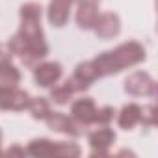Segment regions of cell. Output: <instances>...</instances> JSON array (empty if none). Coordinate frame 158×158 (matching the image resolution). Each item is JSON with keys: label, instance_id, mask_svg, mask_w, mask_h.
I'll return each instance as SVG.
<instances>
[{"label": "cell", "instance_id": "6da1fadb", "mask_svg": "<svg viewBox=\"0 0 158 158\" xmlns=\"http://www.w3.org/2000/svg\"><path fill=\"white\" fill-rule=\"evenodd\" d=\"M143 60H145V48H143L139 43L130 41V43L119 45L115 50L99 54V56L93 60V63H95L99 74L104 76V74L119 73L121 69L130 67V65H136V63H139V61H143Z\"/></svg>", "mask_w": 158, "mask_h": 158}, {"label": "cell", "instance_id": "7a4b0ae2", "mask_svg": "<svg viewBox=\"0 0 158 158\" xmlns=\"http://www.w3.org/2000/svg\"><path fill=\"white\" fill-rule=\"evenodd\" d=\"M30 97L17 86H0V108L2 110H24Z\"/></svg>", "mask_w": 158, "mask_h": 158}, {"label": "cell", "instance_id": "3957f363", "mask_svg": "<svg viewBox=\"0 0 158 158\" xmlns=\"http://www.w3.org/2000/svg\"><path fill=\"white\" fill-rule=\"evenodd\" d=\"M45 121H47L48 128H52L56 132H63V134H69V136H74V138L84 134L82 125H78L73 117H67L65 114H60V112H50Z\"/></svg>", "mask_w": 158, "mask_h": 158}, {"label": "cell", "instance_id": "277c9868", "mask_svg": "<svg viewBox=\"0 0 158 158\" xmlns=\"http://www.w3.org/2000/svg\"><path fill=\"white\" fill-rule=\"evenodd\" d=\"M99 76L101 74H99L95 63L93 61H84V63H80V65L76 67L74 74L69 78V82L74 88V91H84V89H88L91 86V82L97 80Z\"/></svg>", "mask_w": 158, "mask_h": 158}, {"label": "cell", "instance_id": "5b68a950", "mask_svg": "<svg viewBox=\"0 0 158 158\" xmlns=\"http://www.w3.org/2000/svg\"><path fill=\"white\" fill-rule=\"evenodd\" d=\"M125 89L130 95H151V97L156 95V84H154V80L147 73H139V71L134 73V74H130L127 78Z\"/></svg>", "mask_w": 158, "mask_h": 158}, {"label": "cell", "instance_id": "8992f818", "mask_svg": "<svg viewBox=\"0 0 158 158\" xmlns=\"http://www.w3.org/2000/svg\"><path fill=\"white\" fill-rule=\"evenodd\" d=\"M115 141V132L112 128H108L106 125L95 132L89 134V143L93 147V156H106L108 154V147Z\"/></svg>", "mask_w": 158, "mask_h": 158}, {"label": "cell", "instance_id": "52a82bcc", "mask_svg": "<svg viewBox=\"0 0 158 158\" xmlns=\"http://www.w3.org/2000/svg\"><path fill=\"white\" fill-rule=\"evenodd\" d=\"M95 102L89 99V97H84V99H78L73 108H71V114H73V119L82 125V127H88V125H93V117H95Z\"/></svg>", "mask_w": 158, "mask_h": 158}, {"label": "cell", "instance_id": "ba28073f", "mask_svg": "<svg viewBox=\"0 0 158 158\" xmlns=\"http://www.w3.org/2000/svg\"><path fill=\"white\" fill-rule=\"evenodd\" d=\"M60 76H61V65L60 63H41L34 69V78H35V82L37 86H43V88H48L52 84H56L60 80Z\"/></svg>", "mask_w": 158, "mask_h": 158}, {"label": "cell", "instance_id": "9c48e42d", "mask_svg": "<svg viewBox=\"0 0 158 158\" xmlns=\"http://www.w3.org/2000/svg\"><path fill=\"white\" fill-rule=\"evenodd\" d=\"M93 28H95V34L101 39H110V37H114V35L119 34V28H121L119 17L114 15V13H102V15L97 17Z\"/></svg>", "mask_w": 158, "mask_h": 158}, {"label": "cell", "instance_id": "30bf717a", "mask_svg": "<svg viewBox=\"0 0 158 158\" xmlns=\"http://www.w3.org/2000/svg\"><path fill=\"white\" fill-rule=\"evenodd\" d=\"M74 0H50L48 6V21L54 26H63L69 19V10Z\"/></svg>", "mask_w": 158, "mask_h": 158}, {"label": "cell", "instance_id": "8fae6325", "mask_svg": "<svg viewBox=\"0 0 158 158\" xmlns=\"http://www.w3.org/2000/svg\"><path fill=\"white\" fill-rule=\"evenodd\" d=\"M97 17H99V11H97V4L95 2H78L76 23H78L80 28H84V30L93 28Z\"/></svg>", "mask_w": 158, "mask_h": 158}, {"label": "cell", "instance_id": "7c38bea8", "mask_svg": "<svg viewBox=\"0 0 158 158\" xmlns=\"http://www.w3.org/2000/svg\"><path fill=\"white\" fill-rule=\"evenodd\" d=\"M139 115H141V108L138 104H127L119 114V127L127 130L132 128L136 123H139Z\"/></svg>", "mask_w": 158, "mask_h": 158}, {"label": "cell", "instance_id": "4fadbf2b", "mask_svg": "<svg viewBox=\"0 0 158 158\" xmlns=\"http://www.w3.org/2000/svg\"><path fill=\"white\" fill-rule=\"evenodd\" d=\"M21 82V73L11 61L0 63V86H17Z\"/></svg>", "mask_w": 158, "mask_h": 158}, {"label": "cell", "instance_id": "5bb4252c", "mask_svg": "<svg viewBox=\"0 0 158 158\" xmlns=\"http://www.w3.org/2000/svg\"><path fill=\"white\" fill-rule=\"evenodd\" d=\"M26 152H30L32 156H37V158L52 156V152H54V143L48 141V139H32Z\"/></svg>", "mask_w": 158, "mask_h": 158}, {"label": "cell", "instance_id": "9a60e30c", "mask_svg": "<svg viewBox=\"0 0 158 158\" xmlns=\"http://www.w3.org/2000/svg\"><path fill=\"white\" fill-rule=\"evenodd\" d=\"M73 93H76V91H74V88L71 86L69 78H67L63 84L56 86V88L50 91V99H52L54 102H58V104H65V102H69V99L73 97Z\"/></svg>", "mask_w": 158, "mask_h": 158}, {"label": "cell", "instance_id": "2e32d148", "mask_svg": "<svg viewBox=\"0 0 158 158\" xmlns=\"http://www.w3.org/2000/svg\"><path fill=\"white\" fill-rule=\"evenodd\" d=\"M28 110H30V114H32L35 119H47V115L50 114V106H48V102H47L43 97L30 99Z\"/></svg>", "mask_w": 158, "mask_h": 158}, {"label": "cell", "instance_id": "e0dca14e", "mask_svg": "<svg viewBox=\"0 0 158 158\" xmlns=\"http://www.w3.org/2000/svg\"><path fill=\"white\" fill-rule=\"evenodd\" d=\"M80 154V147L76 143H65V141H56L54 143V152L52 156H78Z\"/></svg>", "mask_w": 158, "mask_h": 158}, {"label": "cell", "instance_id": "ac0fdd59", "mask_svg": "<svg viewBox=\"0 0 158 158\" xmlns=\"http://www.w3.org/2000/svg\"><path fill=\"white\" fill-rule=\"evenodd\" d=\"M21 19L23 21H39L41 19V6L35 2H28L21 8Z\"/></svg>", "mask_w": 158, "mask_h": 158}, {"label": "cell", "instance_id": "d6986e66", "mask_svg": "<svg viewBox=\"0 0 158 158\" xmlns=\"http://www.w3.org/2000/svg\"><path fill=\"white\" fill-rule=\"evenodd\" d=\"M114 114H115V110L114 108H110V106H104V108H101V110H95V117H93V123H97V125H108L112 119H114Z\"/></svg>", "mask_w": 158, "mask_h": 158}, {"label": "cell", "instance_id": "ffe728a7", "mask_svg": "<svg viewBox=\"0 0 158 158\" xmlns=\"http://www.w3.org/2000/svg\"><path fill=\"white\" fill-rule=\"evenodd\" d=\"M139 121H141L143 125H154V123H156L154 106H145V108H141V115H139Z\"/></svg>", "mask_w": 158, "mask_h": 158}, {"label": "cell", "instance_id": "44dd1931", "mask_svg": "<svg viewBox=\"0 0 158 158\" xmlns=\"http://www.w3.org/2000/svg\"><path fill=\"white\" fill-rule=\"evenodd\" d=\"M2 61H11V50H10L8 45L0 43V63Z\"/></svg>", "mask_w": 158, "mask_h": 158}, {"label": "cell", "instance_id": "7402d4cb", "mask_svg": "<svg viewBox=\"0 0 158 158\" xmlns=\"http://www.w3.org/2000/svg\"><path fill=\"white\" fill-rule=\"evenodd\" d=\"M8 154H19V156H24L26 151L21 149V147H11V149H8Z\"/></svg>", "mask_w": 158, "mask_h": 158}, {"label": "cell", "instance_id": "603a6c76", "mask_svg": "<svg viewBox=\"0 0 158 158\" xmlns=\"http://www.w3.org/2000/svg\"><path fill=\"white\" fill-rule=\"evenodd\" d=\"M0 143H2V132H0Z\"/></svg>", "mask_w": 158, "mask_h": 158}]
</instances>
